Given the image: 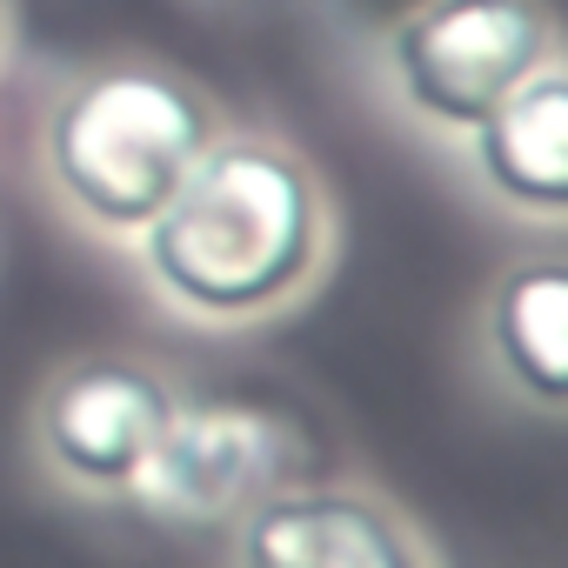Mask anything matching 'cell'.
Instances as JSON below:
<instances>
[{
  "mask_svg": "<svg viewBox=\"0 0 568 568\" xmlns=\"http://www.w3.org/2000/svg\"><path fill=\"white\" fill-rule=\"evenodd\" d=\"M422 8H435V0H335L342 28H348V34H368V41L395 34V28H402V21H415Z\"/></svg>",
  "mask_w": 568,
  "mask_h": 568,
  "instance_id": "obj_9",
  "label": "cell"
},
{
  "mask_svg": "<svg viewBox=\"0 0 568 568\" xmlns=\"http://www.w3.org/2000/svg\"><path fill=\"white\" fill-rule=\"evenodd\" d=\"M174 402L181 388L141 355H74L34 395V455L61 488L128 501L174 422Z\"/></svg>",
  "mask_w": 568,
  "mask_h": 568,
  "instance_id": "obj_4",
  "label": "cell"
},
{
  "mask_svg": "<svg viewBox=\"0 0 568 568\" xmlns=\"http://www.w3.org/2000/svg\"><path fill=\"white\" fill-rule=\"evenodd\" d=\"M481 355L501 375V388L535 408H568V267L561 254H528L495 274L481 302Z\"/></svg>",
  "mask_w": 568,
  "mask_h": 568,
  "instance_id": "obj_8",
  "label": "cell"
},
{
  "mask_svg": "<svg viewBox=\"0 0 568 568\" xmlns=\"http://www.w3.org/2000/svg\"><path fill=\"white\" fill-rule=\"evenodd\" d=\"M0 28H8V8H0Z\"/></svg>",
  "mask_w": 568,
  "mask_h": 568,
  "instance_id": "obj_10",
  "label": "cell"
},
{
  "mask_svg": "<svg viewBox=\"0 0 568 568\" xmlns=\"http://www.w3.org/2000/svg\"><path fill=\"white\" fill-rule=\"evenodd\" d=\"M302 475V442L254 402L181 395L128 501L161 528H227L247 501Z\"/></svg>",
  "mask_w": 568,
  "mask_h": 568,
  "instance_id": "obj_5",
  "label": "cell"
},
{
  "mask_svg": "<svg viewBox=\"0 0 568 568\" xmlns=\"http://www.w3.org/2000/svg\"><path fill=\"white\" fill-rule=\"evenodd\" d=\"M227 568H448V555L395 495L295 475L227 521Z\"/></svg>",
  "mask_w": 568,
  "mask_h": 568,
  "instance_id": "obj_6",
  "label": "cell"
},
{
  "mask_svg": "<svg viewBox=\"0 0 568 568\" xmlns=\"http://www.w3.org/2000/svg\"><path fill=\"white\" fill-rule=\"evenodd\" d=\"M468 168L501 207L541 227L568 214V68L561 54L535 68L508 101H495L468 128Z\"/></svg>",
  "mask_w": 568,
  "mask_h": 568,
  "instance_id": "obj_7",
  "label": "cell"
},
{
  "mask_svg": "<svg viewBox=\"0 0 568 568\" xmlns=\"http://www.w3.org/2000/svg\"><path fill=\"white\" fill-rule=\"evenodd\" d=\"M214 134V101L187 74L161 61H101L48 101L41 181L81 227L134 241Z\"/></svg>",
  "mask_w": 568,
  "mask_h": 568,
  "instance_id": "obj_2",
  "label": "cell"
},
{
  "mask_svg": "<svg viewBox=\"0 0 568 568\" xmlns=\"http://www.w3.org/2000/svg\"><path fill=\"white\" fill-rule=\"evenodd\" d=\"M555 61V21L541 0H435L382 34L388 94L442 134H468L535 68Z\"/></svg>",
  "mask_w": 568,
  "mask_h": 568,
  "instance_id": "obj_3",
  "label": "cell"
},
{
  "mask_svg": "<svg viewBox=\"0 0 568 568\" xmlns=\"http://www.w3.org/2000/svg\"><path fill=\"white\" fill-rule=\"evenodd\" d=\"M148 288L201 328L288 315L335 254V201L281 134H214L168 207L134 234Z\"/></svg>",
  "mask_w": 568,
  "mask_h": 568,
  "instance_id": "obj_1",
  "label": "cell"
}]
</instances>
